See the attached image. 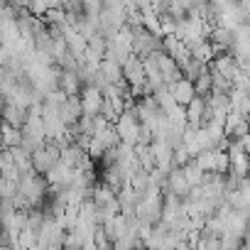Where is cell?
<instances>
[{"mask_svg":"<svg viewBox=\"0 0 250 250\" xmlns=\"http://www.w3.org/2000/svg\"><path fill=\"white\" fill-rule=\"evenodd\" d=\"M213 160H216V150H204L196 155V162L204 172H213Z\"/></svg>","mask_w":250,"mask_h":250,"instance_id":"obj_29","label":"cell"},{"mask_svg":"<svg viewBox=\"0 0 250 250\" xmlns=\"http://www.w3.org/2000/svg\"><path fill=\"white\" fill-rule=\"evenodd\" d=\"M27 115H30V108H22V105L10 103V101H3V118H5V123L15 125V128H25Z\"/></svg>","mask_w":250,"mask_h":250,"instance_id":"obj_13","label":"cell"},{"mask_svg":"<svg viewBox=\"0 0 250 250\" xmlns=\"http://www.w3.org/2000/svg\"><path fill=\"white\" fill-rule=\"evenodd\" d=\"M196 59H201L204 64H211L213 59H216V52H213V44H211V40H206L204 44H199L194 52H191Z\"/></svg>","mask_w":250,"mask_h":250,"instance_id":"obj_26","label":"cell"},{"mask_svg":"<svg viewBox=\"0 0 250 250\" xmlns=\"http://www.w3.org/2000/svg\"><path fill=\"white\" fill-rule=\"evenodd\" d=\"M248 179H250V172H248Z\"/></svg>","mask_w":250,"mask_h":250,"instance_id":"obj_36","label":"cell"},{"mask_svg":"<svg viewBox=\"0 0 250 250\" xmlns=\"http://www.w3.org/2000/svg\"><path fill=\"white\" fill-rule=\"evenodd\" d=\"M182 71H184V79H189V81H194V83H196V79H199L204 71H208V64H204L201 59H196V57H194V59L182 69Z\"/></svg>","mask_w":250,"mask_h":250,"instance_id":"obj_23","label":"cell"},{"mask_svg":"<svg viewBox=\"0 0 250 250\" xmlns=\"http://www.w3.org/2000/svg\"><path fill=\"white\" fill-rule=\"evenodd\" d=\"M135 32V40H133V54L140 57V59H147L157 52H165V37L145 30V27H138L133 30Z\"/></svg>","mask_w":250,"mask_h":250,"instance_id":"obj_1","label":"cell"},{"mask_svg":"<svg viewBox=\"0 0 250 250\" xmlns=\"http://www.w3.org/2000/svg\"><path fill=\"white\" fill-rule=\"evenodd\" d=\"M248 123H250V113H248Z\"/></svg>","mask_w":250,"mask_h":250,"instance_id":"obj_35","label":"cell"},{"mask_svg":"<svg viewBox=\"0 0 250 250\" xmlns=\"http://www.w3.org/2000/svg\"><path fill=\"white\" fill-rule=\"evenodd\" d=\"M83 245H86V240H83V235L79 233V230H66V235H64V250H83Z\"/></svg>","mask_w":250,"mask_h":250,"instance_id":"obj_25","label":"cell"},{"mask_svg":"<svg viewBox=\"0 0 250 250\" xmlns=\"http://www.w3.org/2000/svg\"><path fill=\"white\" fill-rule=\"evenodd\" d=\"M211 66H216L223 76H228V79H233V81H235V76L243 71V69H240V62H238V57H235L233 52H228V54H218V57L211 62Z\"/></svg>","mask_w":250,"mask_h":250,"instance_id":"obj_11","label":"cell"},{"mask_svg":"<svg viewBox=\"0 0 250 250\" xmlns=\"http://www.w3.org/2000/svg\"><path fill=\"white\" fill-rule=\"evenodd\" d=\"M169 88H172V93H174V101H177L179 105H184V108L199 96V93H196V83L189 81V79H182V81L172 83Z\"/></svg>","mask_w":250,"mask_h":250,"instance_id":"obj_12","label":"cell"},{"mask_svg":"<svg viewBox=\"0 0 250 250\" xmlns=\"http://www.w3.org/2000/svg\"><path fill=\"white\" fill-rule=\"evenodd\" d=\"M135 152H138V162H140V167H143V169L152 172V169L157 167V160H155V152H152V147H150V145H138V147H135Z\"/></svg>","mask_w":250,"mask_h":250,"instance_id":"obj_21","label":"cell"},{"mask_svg":"<svg viewBox=\"0 0 250 250\" xmlns=\"http://www.w3.org/2000/svg\"><path fill=\"white\" fill-rule=\"evenodd\" d=\"M165 52L184 69L191 59H194V54H191V49L187 47V42L184 40H179L177 35H165Z\"/></svg>","mask_w":250,"mask_h":250,"instance_id":"obj_4","label":"cell"},{"mask_svg":"<svg viewBox=\"0 0 250 250\" xmlns=\"http://www.w3.org/2000/svg\"><path fill=\"white\" fill-rule=\"evenodd\" d=\"M59 88H62L66 96H81L83 81H81L79 71H64V69H62V76H59Z\"/></svg>","mask_w":250,"mask_h":250,"instance_id":"obj_16","label":"cell"},{"mask_svg":"<svg viewBox=\"0 0 250 250\" xmlns=\"http://www.w3.org/2000/svg\"><path fill=\"white\" fill-rule=\"evenodd\" d=\"M22 143H25V133H22V128H15V125L5 123V125H3V150L22 147Z\"/></svg>","mask_w":250,"mask_h":250,"instance_id":"obj_17","label":"cell"},{"mask_svg":"<svg viewBox=\"0 0 250 250\" xmlns=\"http://www.w3.org/2000/svg\"><path fill=\"white\" fill-rule=\"evenodd\" d=\"M204 113H206V98H204V96H196V98L187 105L189 128H204Z\"/></svg>","mask_w":250,"mask_h":250,"instance_id":"obj_15","label":"cell"},{"mask_svg":"<svg viewBox=\"0 0 250 250\" xmlns=\"http://www.w3.org/2000/svg\"><path fill=\"white\" fill-rule=\"evenodd\" d=\"M62 162V147L59 145H54V143H44V145H40L35 152H32V167H35V172H40V174H49V169H54L57 165Z\"/></svg>","mask_w":250,"mask_h":250,"instance_id":"obj_3","label":"cell"},{"mask_svg":"<svg viewBox=\"0 0 250 250\" xmlns=\"http://www.w3.org/2000/svg\"><path fill=\"white\" fill-rule=\"evenodd\" d=\"M226 135L230 138V140H240V138H245V135H250V123H248V118L240 113V110H230L228 113V118H226Z\"/></svg>","mask_w":250,"mask_h":250,"instance_id":"obj_6","label":"cell"},{"mask_svg":"<svg viewBox=\"0 0 250 250\" xmlns=\"http://www.w3.org/2000/svg\"><path fill=\"white\" fill-rule=\"evenodd\" d=\"M150 147L155 152V160H157V167L160 169H165V172L174 169V147L165 138H155V143Z\"/></svg>","mask_w":250,"mask_h":250,"instance_id":"obj_9","label":"cell"},{"mask_svg":"<svg viewBox=\"0 0 250 250\" xmlns=\"http://www.w3.org/2000/svg\"><path fill=\"white\" fill-rule=\"evenodd\" d=\"M196 93L204 96V98H208V96L213 93V76H211V69L204 71V74L196 79Z\"/></svg>","mask_w":250,"mask_h":250,"instance_id":"obj_24","label":"cell"},{"mask_svg":"<svg viewBox=\"0 0 250 250\" xmlns=\"http://www.w3.org/2000/svg\"><path fill=\"white\" fill-rule=\"evenodd\" d=\"M8 3H13L15 8H30L32 0H8Z\"/></svg>","mask_w":250,"mask_h":250,"instance_id":"obj_31","label":"cell"},{"mask_svg":"<svg viewBox=\"0 0 250 250\" xmlns=\"http://www.w3.org/2000/svg\"><path fill=\"white\" fill-rule=\"evenodd\" d=\"M160 54V52H157ZM157 54H152V57H147V59H143L145 62V74H147V83L155 88V91H160L162 86H167L165 83V76H162V69H160V59H157Z\"/></svg>","mask_w":250,"mask_h":250,"instance_id":"obj_14","label":"cell"},{"mask_svg":"<svg viewBox=\"0 0 250 250\" xmlns=\"http://www.w3.org/2000/svg\"><path fill=\"white\" fill-rule=\"evenodd\" d=\"M211 105H213V110L216 113H223V115H228L230 110H233V98L228 96V93H221V91H213L208 98H206Z\"/></svg>","mask_w":250,"mask_h":250,"instance_id":"obj_20","label":"cell"},{"mask_svg":"<svg viewBox=\"0 0 250 250\" xmlns=\"http://www.w3.org/2000/svg\"><path fill=\"white\" fill-rule=\"evenodd\" d=\"M115 130H118V135H120V143H128V145H140V118H138V113H135V108H128L125 110L115 123Z\"/></svg>","mask_w":250,"mask_h":250,"instance_id":"obj_2","label":"cell"},{"mask_svg":"<svg viewBox=\"0 0 250 250\" xmlns=\"http://www.w3.org/2000/svg\"><path fill=\"white\" fill-rule=\"evenodd\" d=\"M123 74H125V81H128L130 86H145V83H147L145 62H143L140 57H135V54L123 64Z\"/></svg>","mask_w":250,"mask_h":250,"instance_id":"obj_7","label":"cell"},{"mask_svg":"<svg viewBox=\"0 0 250 250\" xmlns=\"http://www.w3.org/2000/svg\"><path fill=\"white\" fill-rule=\"evenodd\" d=\"M184 174H187V179H189V184L191 187H201L204 184V169L199 167V162H196V157L189 162V165H184Z\"/></svg>","mask_w":250,"mask_h":250,"instance_id":"obj_22","label":"cell"},{"mask_svg":"<svg viewBox=\"0 0 250 250\" xmlns=\"http://www.w3.org/2000/svg\"><path fill=\"white\" fill-rule=\"evenodd\" d=\"M208 69H211V76H213V91H221V93L233 96V93H235V81L228 79V76H223V74H221L216 66H211V64H208Z\"/></svg>","mask_w":250,"mask_h":250,"instance_id":"obj_19","label":"cell"},{"mask_svg":"<svg viewBox=\"0 0 250 250\" xmlns=\"http://www.w3.org/2000/svg\"><path fill=\"white\" fill-rule=\"evenodd\" d=\"M101 74L108 83H123L125 81V74H123V64L113 62V59H103L101 62Z\"/></svg>","mask_w":250,"mask_h":250,"instance_id":"obj_18","label":"cell"},{"mask_svg":"<svg viewBox=\"0 0 250 250\" xmlns=\"http://www.w3.org/2000/svg\"><path fill=\"white\" fill-rule=\"evenodd\" d=\"M194 157H191V152L187 150V145H179V147H174V167H184V165H189Z\"/></svg>","mask_w":250,"mask_h":250,"instance_id":"obj_30","label":"cell"},{"mask_svg":"<svg viewBox=\"0 0 250 250\" xmlns=\"http://www.w3.org/2000/svg\"><path fill=\"white\" fill-rule=\"evenodd\" d=\"M162 191H174V194L182 196V199L189 196L191 184H189V179H187V174H184V167H174V169H169V177H167V184L162 187Z\"/></svg>","mask_w":250,"mask_h":250,"instance_id":"obj_8","label":"cell"},{"mask_svg":"<svg viewBox=\"0 0 250 250\" xmlns=\"http://www.w3.org/2000/svg\"><path fill=\"white\" fill-rule=\"evenodd\" d=\"M42 20H44L47 25H69V22H66V8H49Z\"/></svg>","mask_w":250,"mask_h":250,"instance_id":"obj_27","label":"cell"},{"mask_svg":"<svg viewBox=\"0 0 250 250\" xmlns=\"http://www.w3.org/2000/svg\"><path fill=\"white\" fill-rule=\"evenodd\" d=\"M243 250H250V235H248V238L243 240Z\"/></svg>","mask_w":250,"mask_h":250,"instance_id":"obj_34","label":"cell"},{"mask_svg":"<svg viewBox=\"0 0 250 250\" xmlns=\"http://www.w3.org/2000/svg\"><path fill=\"white\" fill-rule=\"evenodd\" d=\"M83 115H86V113H83V101H81V96H69V101L59 108V118H62L64 125H76Z\"/></svg>","mask_w":250,"mask_h":250,"instance_id":"obj_10","label":"cell"},{"mask_svg":"<svg viewBox=\"0 0 250 250\" xmlns=\"http://www.w3.org/2000/svg\"><path fill=\"white\" fill-rule=\"evenodd\" d=\"M30 250H47V245H44V243H37V245H32Z\"/></svg>","mask_w":250,"mask_h":250,"instance_id":"obj_33","label":"cell"},{"mask_svg":"<svg viewBox=\"0 0 250 250\" xmlns=\"http://www.w3.org/2000/svg\"><path fill=\"white\" fill-rule=\"evenodd\" d=\"M18 191H20V184L18 182H13L8 177H0V196H3V199H15Z\"/></svg>","mask_w":250,"mask_h":250,"instance_id":"obj_28","label":"cell"},{"mask_svg":"<svg viewBox=\"0 0 250 250\" xmlns=\"http://www.w3.org/2000/svg\"><path fill=\"white\" fill-rule=\"evenodd\" d=\"M83 250H101V248H98L96 243H86V245H83Z\"/></svg>","mask_w":250,"mask_h":250,"instance_id":"obj_32","label":"cell"},{"mask_svg":"<svg viewBox=\"0 0 250 250\" xmlns=\"http://www.w3.org/2000/svg\"><path fill=\"white\" fill-rule=\"evenodd\" d=\"M81 101H83V113L86 115H101V105L105 103L103 88L98 83H86L81 88Z\"/></svg>","mask_w":250,"mask_h":250,"instance_id":"obj_5","label":"cell"}]
</instances>
